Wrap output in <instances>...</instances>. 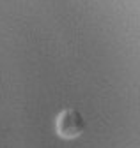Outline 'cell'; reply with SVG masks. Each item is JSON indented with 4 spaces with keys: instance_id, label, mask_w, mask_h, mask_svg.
I'll return each mask as SVG.
<instances>
[{
    "instance_id": "cell-1",
    "label": "cell",
    "mask_w": 140,
    "mask_h": 148,
    "mask_svg": "<svg viewBox=\"0 0 140 148\" xmlns=\"http://www.w3.org/2000/svg\"><path fill=\"white\" fill-rule=\"evenodd\" d=\"M83 131V120L73 109H66L59 115L57 120V132L62 138H75Z\"/></svg>"
}]
</instances>
